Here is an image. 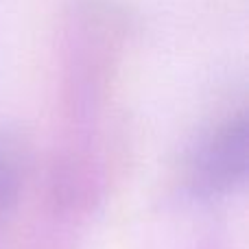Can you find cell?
I'll return each mask as SVG.
<instances>
[{"label":"cell","instance_id":"obj_2","mask_svg":"<svg viewBox=\"0 0 249 249\" xmlns=\"http://www.w3.org/2000/svg\"><path fill=\"white\" fill-rule=\"evenodd\" d=\"M22 188V160L9 138H0V212L16 206Z\"/></svg>","mask_w":249,"mask_h":249},{"label":"cell","instance_id":"obj_1","mask_svg":"<svg viewBox=\"0 0 249 249\" xmlns=\"http://www.w3.org/2000/svg\"><path fill=\"white\" fill-rule=\"evenodd\" d=\"M247 121L234 118L203 142L193 162V184L203 195L234 188L247 173Z\"/></svg>","mask_w":249,"mask_h":249}]
</instances>
